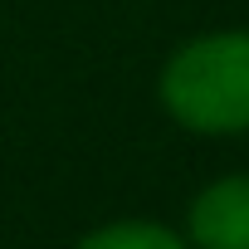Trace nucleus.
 Segmentation results:
<instances>
[{
  "label": "nucleus",
  "mask_w": 249,
  "mask_h": 249,
  "mask_svg": "<svg viewBox=\"0 0 249 249\" xmlns=\"http://www.w3.org/2000/svg\"><path fill=\"white\" fill-rule=\"evenodd\" d=\"M191 234L200 249H249V176L215 181L191 210Z\"/></svg>",
  "instance_id": "2"
},
{
  "label": "nucleus",
  "mask_w": 249,
  "mask_h": 249,
  "mask_svg": "<svg viewBox=\"0 0 249 249\" xmlns=\"http://www.w3.org/2000/svg\"><path fill=\"white\" fill-rule=\"evenodd\" d=\"M166 107L196 132L249 127V35H210L166 69Z\"/></svg>",
  "instance_id": "1"
},
{
  "label": "nucleus",
  "mask_w": 249,
  "mask_h": 249,
  "mask_svg": "<svg viewBox=\"0 0 249 249\" xmlns=\"http://www.w3.org/2000/svg\"><path fill=\"white\" fill-rule=\"evenodd\" d=\"M83 249H186V244L161 225H112L83 239Z\"/></svg>",
  "instance_id": "3"
}]
</instances>
